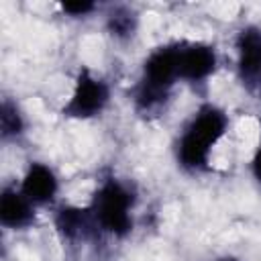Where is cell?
<instances>
[{
  "label": "cell",
  "mask_w": 261,
  "mask_h": 261,
  "mask_svg": "<svg viewBox=\"0 0 261 261\" xmlns=\"http://www.w3.org/2000/svg\"><path fill=\"white\" fill-rule=\"evenodd\" d=\"M226 126L228 120L220 108L212 104L198 108V112L194 114V118L177 141V161L181 163V167L190 171L204 169L208 165L212 147L222 139Z\"/></svg>",
  "instance_id": "1"
},
{
  "label": "cell",
  "mask_w": 261,
  "mask_h": 261,
  "mask_svg": "<svg viewBox=\"0 0 261 261\" xmlns=\"http://www.w3.org/2000/svg\"><path fill=\"white\" fill-rule=\"evenodd\" d=\"M179 80V45H165L155 49L143 63V77L137 88V104L153 108L165 100L169 88Z\"/></svg>",
  "instance_id": "2"
},
{
  "label": "cell",
  "mask_w": 261,
  "mask_h": 261,
  "mask_svg": "<svg viewBox=\"0 0 261 261\" xmlns=\"http://www.w3.org/2000/svg\"><path fill=\"white\" fill-rule=\"evenodd\" d=\"M133 202L135 198L126 186H122L116 179H106L98 188L90 208H92L94 220L106 232L124 237L133 228V218H130Z\"/></svg>",
  "instance_id": "3"
},
{
  "label": "cell",
  "mask_w": 261,
  "mask_h": 261,
  "mask_svg": "<svg viewBox=\"0 0 261 261\" xmlns=\"http://www.w3.org/2000/svg\"><path fill=\"white\" fill-rule=\"evenodd\" d=\"M108 98L110 92L106 82L96 77L88 67H82L75 77L71 98L63 106L61 114L67 118H92L106 108Z\"/></svg>",
  "instance_id": "4"
},
{
  "label": "cell",
  "mask_w": 261,
  "mask_h": 261,
  "mask_svg": "<svg viewBox=\"0 0 261 261\" xmlns=\"http://www.w3.org/2000/svg\"><path fill=\"white\" fill-rule=\"evenodd\" d=\"M216 69V51L206 43L179 45V77L202 82Z\"/></svg>",
  "instance_id": "5"
},
{
  "label": "cell",
  "mask_w": 261,
  "mask_h": 261,
  "mask_svg": "<svg viewBox=\"0 0 261 261\" xmlns=\"http://www.w3.org/2000/svg\"><path fill=\"white\" fill-rule=\"evenodd\" d=\"M239 73L249 84L261 82V29L247 27L237 37Z\"/></svg>",
  "instance_id": "6"
},
{
  "label": "cell",
  "mask_w": 261,
  "mask_h": 261,
  "mask_svg": "<svg viewBox=\"0 0 261 261\" xmlns=\"http://www.w3.org/2000/svg\"><path fill=\"white\" fill-rule=\"evenodd\" d=\"M20 192L33 204H49L57 194V177L45 163H31L22 175Z\"/></svg>",
  "instance_id": "7"
},
{
  "label": "cell",
  "mask_w": 261,
  "mask_h": 261,
  "mask_svg": "<svg viewBox=\"0 0 261 261\" xmlns=\"http://www.w3.org/2000/svg\"><path fill=\"white\" fill-rule=\"evenodd\" d=\"M35 218V204L14 188H4L0 196V222L8 228L29 226Z\"/></svg>",
  "instance_id": "8"
},
{
  "label": "cell",
  "mask_w": 261,
  "mask_h": 261,
  "mask_svg": "<svg viewBox=\"0 0 261 261\" xmlns=\"http://www.w3.org/2000/svg\"><path fill=\"white\" fill-rule=\"evenodd\" d=\"M94 220L92 208L80 206H61L55 214V226L65 239H80L88 232Z\"/></svg>",
  "instance_id": "9"
},
{
  "label": "cell",
  "mask_w": 261,
  "mask_h": 261,
  "mask_svg": "<svg viewBox=\"0 0 261 261\" xmlns=\"http://www.w3.org/2000/svg\"><path fill=\"white\" fill-rule=\"evenodd\" d=\"M0 130H2V139H16L24 130L22 114L16 108V104H12L10 100L2 102V108H0Z\"/></svg>",
  "instance_id": "10"
},
{
  "label": "cell",
  "mask_w": 261,
  "mask_h": 261,
  "mask_svg": "<svg viewBox=\"0 0 261 261\" xmlns=\"http://www.w3.org/2000/svg\"><path fill=\"white\" fill-rule=\"evenodd\" d=\"M135 27H137V20H135V16L128 10H114L108 16V31L116 39L130 37L135 33Z\"/></svg>",
  "instance_id": "11"
},
{
  "label": "cell",
  "mask_w": 261,
  "mask_h": 261,
  "mask_svg": "<svg viewBox=\"0 0 261 261\" xmlns=\"http://www.w3.org/2000/svg\"><path fill=\"white\" fill-rule=\"evenodd\" d=\"M94 8H96V4L90 2V0H75V2H63L61 4V10L69 16H86Z\"/></svg>",
  "instance_id": "12"
},
{
  "label": "cell",
  "mask_w": 261,
  "mask_h": 261,
  "mask_svg": "<svg viewBox=\"0 0 261 261\" xmlns=\"http://www.w3.org/2000/svg\"><path fill=\"white\" fill-rule=\"evenodd\" d=\"M251 171H253V177L257 179V184L261 186V143L253 155V161H251Z\"/></svg>",
  "instance_id": "13"
},
{
  "label": "cell",
  "mask_w": 261,
  "mask_h": 261,
  "mask_svg": "<svg viewBox=\"0 0 261 261\" xmlns=\"http://www.w3.org/2000/svg\"><path fill=\"white\" fill-rule=\"evenodd\" d=\"M218 261H234V259H218Z\"/></svg>",
  "instance_id": "14"
}]
</instances>
